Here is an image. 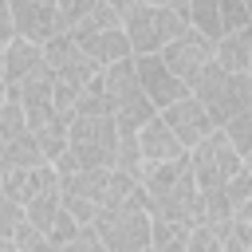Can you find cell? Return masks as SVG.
<instances>
[{
    "instance_id": "obj_1",
    "label": "cell",
    "mask_w": 252,
    "mask_h": 252,
    "mask_svg": "<svg viewBox=\"0 0 252 252\" xmlns=\"http://www.w3.org/2000/svg\"><path fill=\"white\" fill-rule=\"evenodd\" d=\"M114 146L118 126L110 114H71L63 154H55L51 165L59 177L75 169H114Z\"/></svg>"
},
{
    "instance_id": "obj_2",
    "label": "cell",
    "mask_w": 252,
    "mask_h": 252,
    "mask_svg": "<svg viewBox=\"0 0 252 252\" xmlns=\"http://www.w3.org/2000/svg\"><path fill=\"white\" fill-rule=\"evenodd\" d=\"M189 28L185 4L181 8H161V4H130L122 12V32L130 43V55H158L169 39H177Z\"/></svg>"
},
{
    "instance_id": "obj_3",
    "label": "cell",
    "mask_w": 252,
    "mask_h": 252,
    "mask_svg": "<svg viewBox=\"0 0 252 252\" xmlns=\"http://www.w3.org/2000/svg\"><path fill=\"white\" fill-rule=\"evenodd\" d=\"M98 83H102V94L110 98V118L118 130H138L146 118H154L158 110L150 106V98L142 94L138 87V75H134V55L126 59H114L106 67H98Z\"/></svg>"
},
{
    "instance_id": "obj_4",
    "label": "cell",
    "mask_w": 252,
    "mask_h": 252,
    "mask_svg": "<svg viewBox=\"0 0 252 252\" xmlns=\"http://www.w3.org/2000/svg\"><path fill=\"white\" fill-rule=\"evenodd\" d=\"M189 94L205 106V114L213 118V126H220L224 118H232V114H240V110H252V79H248V75L220 71L217 63H209V67L189 83Z\"/></svg>"
},
{
    "instance_id": "obj_5",
    "label": "cell",
    "mask_w": 252,
    "mask_h": 252,
    "mask_svg": "<svg viewBox=\"0 0 252 252\" xmlns=\"http://www.w3.org/2000/svg\"><path fill=\"white\" fill-rule=\"evenodd\" d=\"M71 39L91 55L94 67H106V63L130 55V43H126V32H122V16L110 4H102V0L71 28Z\"/></svg>"
},
{
    "instance_id": "obj_6",
    "label": "cell",
    "mask_w": 252,
    "mask_h": 252,
    "mask_svg": "<svg viewBox=\"0 0 252 252\" xmlns=\"http://www.w3.org/2000/svg\"><path fill=\"white\" fill-rule=\"evenodd\" d=\"M91 228L106 252H150L146 205H106L91 217Z\"/></svg>"
},
{
    "instance_id": "obj_7",
    "label": "cell",
    "mask_w": 252,
    "mask_h": 252,
    "mask_svg": "<svg viewBox=\"0 0 252 252\" xmlns=\"http://www.w3.org/2000/svg\"><path fill=\"white\" fill-rule=\"evenodd\" d=\"M189 154V173H193V181H197V189H209V185H224L236 169H244L248 161L228 146V138L220 134V130H213V134H205L193 150H185Z\"/></svg>"
},
{
    "instance_id": "obj_8",
    "label": "cell",
    "mask_w": 252,
    "mask_h": 252,
    "mask_svg": "<svg viewBox=\"0 0 252 252\" xmlns=\"http://www.w3.org/2000/svg\"><path fill=\"white\" fill-rule=\"evenodd\" d=\"M106 181H110V169H75V173H63L59 177V205L79 224H91V217L106 201Z\"/></svg>"
},
{
    "instance_id": "obj_9",
    "label": "cell",
    "mask_w": 252,
    "mask_h": 252,
    "mask_svg": "<svg viewBox=\"0 0 252 252\" xmlns=\"http://www.w3.org/2000/svg\"><path fill=\"white\" fill-rule=\"evenodd\" d=\"M158 59H161V63H165V67H169V71L189 87V83H193V79L213 63V43H209L201 32L185 28L177 39H169V43L158 51Z\"/></svg>"
},
{
    "instance_id": "obj_10",
    "label": "cell",
    "mask_w": 252,
    "mask_h": 252,
    "mask_svg": "<svg viewBox=\"0 0 252 252\" xmlns=\"http://www.w3.org/2000/svg\"><path fill=\"white\" fill-rule=\"evenodd\" d=\"M43 63L51 67V75H59V79H71V83H79V87H87L91 79H94V63H91V55L71 39V32H55L43 47Z\"/></svg>"
},
{
    "instance_id": "obj_11",
    "label": "cell",
    "mask_w": 252,
    "mask_h": 252,
    "mask_svg": "<svg viewBox=\"0 0 252 252\" xmlns=\"http://www.w3.org/2000/svg\"><path fill=\"white\" fill-rule=\"evenodd\" d=\"M134 75H138V87H142V94L150 98L154 110H165L169 102H177L181 94H189V87L158 55H134Z\"/></svg>"
},
{
    "instance_id": "obj_12",
    "label": "cell",
    "mask_w": 252,
    "mask_h": 252,
    "mask_svg": "<svg viewBox=\"0 0 252 252\" xmlns=\"http://www.w3.org/2000/svg\"><path fill=\"white\" fill-rule=\"evenodd\" d=\"M8 8H12V28H16V35L20 39H28V43H47L55 32H63L59 28V8H55V0H8Z\"/></svg>"
},
{
    "instance_id": "obj_13",
    "label": "cell",
    "mask_w": 252,
    "mask_h": 252,
    "mask_svg": "<svg viewBox=\"0 0 252 252\" xmlns=\"http://www.w3.org/2000/svg\"><path fill=\"white\" fill-rule=\"evenodd\" d=\"M158 114H161V122L173 130V138H177L185 150H193L205 134H213V130H217V126H213V118L205 114V106H201L193 94H181L177 102H169V106H165V110H158Z\"/></svg>"
},
{
    "instance_id": "obj_14",
    "label": "cell",
    "mask_w": 252,
    "mask_h": 252,
    "mask_svg": "<svg viewBox=\"0 0 252 252\" xmlns=\"http://www.w3.org/2000/svg\"><path fill=\"white\" fill-rule=\"evenodd\" d=\"M134 138H138L142 165H150V161H173V158H181V154H185V146L173 138V130L161 122V114L146 118V122L134 130Z\"/></svg>"
},
{
    "instance_id": "obj_15",
    "label": "cell",
    "mask_w": 252,
    "mask_h": 252,
    "mask_svg": "<svg viewBox=\"0 0 252 252\" xmlns=\"http://www.w3.org/2000/svg\"><path fill=\"white\" fill-rule=\"evenodd\" d=\"M0 185H4V197L28 205L35 193L59 185V173H55L51 161H39V165H32V169H0Z\"/></svg>"
},
{
    "instance_id": "obj_16",
    "label": "cell",
    "mask_w": 252,
    "mask_h": 252,
    "mask_svg": "<svg viewBox=\"0 0 252 252\" xmlns=\"http://www.w3.org/2000/svg\"><path fill=\"white\" fill-rule=\"evenodd\" d=\"M213 63H217L220 71L248 75V71H252V32H248V28L224 32V35L213 43Z\"/></svg>"
},
{
    "instance_id": "obj_17",
    "label": "cell",
    "mask_w": 252,
    "mask_h": 252,
    "mask_svg": "<svg viewBox=\"0 0 252 252\" xmlns=\"http://www.w3.org/2000/svg\"><path fill=\"white\" fill-rule=\"evenodd\" d=\"M43 63V51H39V43H28V39H20V35H12L8 43H4V51H0V67H4V87H16L32 67H39Z\"/></svg>"
},
{
    "instance_id": "obj_18",
    "label": "cell",
    "mask_w": 252,
    "mask_h": 252,
    "mask_svg": "<svg viewBox=\"0 0 252 252\" xmlns=\"http://www.w3.org/2000/svg\"><path fill=\"white\" fill-rule=\"evenodd\" d=\"M232 217H236V213H232V205H228V197H224L220 185L197 189V224H205V228H213V232L220 236Z\"/></svg>"
},
{
    "instance_id": "obj_19",
    "label": "cell",
    "mask_w": 252,
    "mask_h": 252,
    "mask_svg": "<svg viewBox=\"0 0 252 252\" xmlns=\"http://www.w3.org/2000/svg\"><path fill=\"white\" fill-rule=\"evenodd\" d=\"M39 161H47V158H43L39 142L32 138V130L0 142V169H32V165H39Z\"/></svg>"
},
{
    "instance_id": "obj_20",
    "label": "cell",
    "mask_w": 252,
    "mask_h": 252,
    "mask_svg": "<svg viewBox=\"0 0 252 252\" xmlns=\"http://www.w3.org/2000/svg\"><path fill=\"white\" fill-rule=\"evenodd\" d=\"M185 20L193 32H201L209 43H217L224 35V24H220V8L217 0H185Z\"/></svg>"
},
{
    "instance_id": "obj_21",
    "label": "cell",
    "mask_w": 252,
    "mask_h": 252,
    "mask_svg": "<svg viewBox=\"0 0 252 252\" xmlns=\"http://www.w3.org/2000/svg\"><path fill=\"white\" fill-rule=\"evenodd\" d=\"M185 240H189V224L150 217V252H185Z\"/></svg>"
},
{
    "instance_id": "obj_22",
    "label": "cell",
    "mask_w": 252,
    "mask_h": 252,
    "mask_svg": "<svg viewBox=\"0 0 252 252\" xmlns=\"http://www.w3.org/2000/svg\"><path fill=\"white\" fill-rule=\"evenodd\" d=\"M63 205H59V185H51V189H43V193H35L28 205H24V220L28 224H35L43 236H47V228H51V220H55V213H59Z\"/></svg>"
},
{
    "instance_id": "obj_23",
    "label": "cell",
    "mask_w": 252,
    "mask_h": 252,
    "mask_svg": "<svg viewBox=\"0 0 252 252\" xmlns=\"http://www.w3.org/2000/svg\"><path fill=\"white\" fill-rule=\"evenodd\" d=\"M224 138H228V146L248 161V146H252V110H240V114H232V118H224L220 126H217Z\"/></svg>"
},
{
    "instance_id": "obj_24",
    "label": "cell",
    "mask_w": 252,
    "mask_h": 252,
    "mask_svg": "<svg viewBox=\"0 0 252 252\" xmlns=\"http://www.w3.org/2000/svg\"><path fill=\"white\" fill-rule=\"evenodd\" d=\"M220 189H224V197H228L232 213H252V173H248V165H244V169H236Z\"/></svg>"
},
{
    "instance_id": "obj_25",
    "label": "cell",
    "mask_w": 252,
    "mask_h": 252,
    "mask_svg": "<svg viewBox=\"0 0 252 252\" xmlns=\"http://www.w3.org/2000/svg\"><path fill=\"white\" fill-rule=\"evenodd\" d=\"M114 169L138 177L142 173V154H138V138L134 130H118V146H114Z\"/></svg>"
},
{
    "instance_id": "obj_26",
    "label": "cell",
    "mask_w": 252,
    "mask_h": 252,
    "mask_svg": "<svg viewBox=\"0 0 252 252\" xmlns=\"http://www.w3.org/2000/svg\"><path fill=\"white\" fill-rule=\"evenodd\" d=\"M24 130H28V118H24V106H20V98L4 94V102H0V142L16 138V134H24Z\"/></svg>"
},
{
    "instance_id": "obj_27",
    "label": "cell",
    "mask_w": 252,
    "mask_h": 252,
    "mask_svg": "<svg viewBox=\"0 0 252 252\" xmlns=\"http://www.w3.org/2000/svg\"><path fill=\"white\" fill-rule=\"evenodd\" d=\"M217 8H220V24H224V32H236V28H248V0H217Z\"/></svg>"
},
{
    "instance_id": "obj_28",
    "label": "cell",
    "mask_w": 252,
    "mask_h": 252,
    "mask_svg": "<svg viewBox=\"0 0 252 252\" xmlns=\"http://www.w3.org/2000/svg\"><path fill=\"white\" fill-rule=\"evenodd\" d=\"M94 4H98V0H55V8H59V28L71 32V28H75Z\"/></svg>"
},
{
    "instance_id": "obj_29",
    "label": "cell",
    "mask_w": 252,
    "mask_h": 252,
    "mask_svg": "<svg viewBox=\"0 0 252 252\" xmlns=\"http://www.w3.org/2000/svg\"><path fill=\"white\" fill-rule=\"evenodd\" d=\"M75 232H79V220H75L67 209H59L55 220H51V228H47V240H51V244H67V240H75Z\"/></svg>"
},
{
    "instance_id": "obj_30",
    "label": "cell",
    "mask_w": 252,
    "mask_h": 252,
    "mask_svg": "<svg viewBox=\"0 0 252 252\" xmlns=\"http://www.w3.org/2000/svg\"><path fill=\"white\" fill-rule=\"evenodd\" d=\"M24 224V205L12 201V197H0V236L12 240V232Z\"/></svg>"
},
{
    "instance_id": "obj_31",
    "label": "cell",
    "mask_w": 252,
    "mask_h": 252,
    "mask_svg": "<svg viewBox=\"0 0 252 252\" xmlns=\"http://www.w3.org/2000/svg\"><path fill=\"white\" fill-rule=\"evenodd\" d=\"M185 252H220V236L205 224L189 228V240H185Z\"/></svg>"
},
{
    "instance_id": "obj_32",
    "label": "cell",
    "mask_w": 252,
    "mask_h": 252,
    "mask_svg": "<svg viewBox=\"0 0 252 252\" xmlns=\"http://www.w3.org/2000/svg\"><path fill=\"white\" fill-rule=\"evenodd\" d=\"M12 35H16V28H12V8H8V0H0V47H4Z\"/></svg>"
},
{
    "instance_id": "obj_33",
    "label": "cell",
    "mask_w": 252,
    "mask_h": 252,
    "mask_svg": "<svg viewBox=\"0 0 252 252\" xmlns=\"http://www.w3.org/2000/svg\"><path fill=\"white\" fill-rule=\"evenodd\" d=\"M24 252H59V244H51L47 236H39V240H32V244H28Z\"/></svg>"
},
{
    "instance_id": "obj_34",
    "label": "cell",
    "mask_w": 252,
    "mask_h": 252,
    "mask_svg": "<svg viewBox=\"0 0 252 252\" xmlns=\"http://www.w3.org/2000/svg\"><path fill=\"white\" fill-rule=\"evenodd\" d=\"M134 4H161V8H181L185 0H134Z\"/></svg>"
},
{
    "instance_id": "obj_35",
    "label": "cell",
    "mask_w": 252,
    "mask_h": 252,
    "mask_svg": "<svg viewBox=\"0 0 252 252\" xmlns=\"http://www.w3.org/2000/svg\"><path fill=\"white\" fill-rule=\"evenodd\" d=\"M102 4H110V8H114V12H118V16H122V12H126V8H130V4H134V0H102Z\"/></svg>"
},
{
    "instance_id": "obj_36",
    "label": "cell",
    "mask_w": 252,
    "mask_h": 252,
    "mask_svg": "<svg viewBox=\"0 0 252 252\" xmlns=\"http://www.w3.org/2000/svg\"><path fill=\"white\" fill-rule=\"evenodd\" d=\"M0 252H16V244H12L8 236H0Z\"/></svg>"
}]
</instances>
